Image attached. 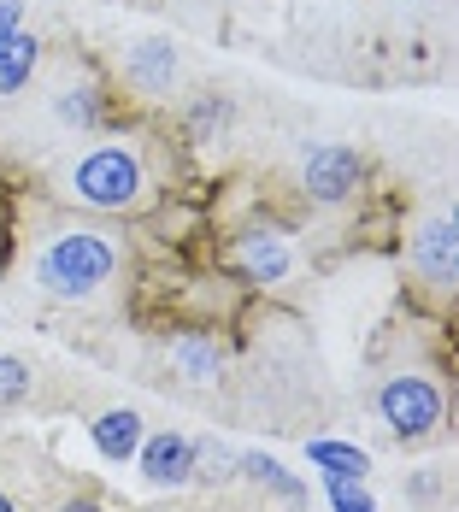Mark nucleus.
<instances>
[{
	"instance_id": "f257e3e1",
	"label": "nucleus",
	"mask_w": 459,
	"mask_h": 512,
	"mask_svg": "<svg viewBox=\"0 0 459 512\" xmlns=\"http://www.w3.org/2000/svg\"><path fill=\"white\" fill-rule=\"evenodd\" d=\"M124 259H130L124 236L106 224H53L30 254V277L48 301L89 307L124 277Z\"/></svg>"
},
{
	"instance_id": "f03ea898",
	"label": "nucleus",
	"mask_w": 459,
	"mask_h": 512,
	"mask_svg": "<svg viewBox=\"0 0 459 512\" xmlns=\"http://www.w3.org/2000/svg\"><path fill=\"white\" fill-rule=\"evenodd\" d=\"M53 189H59V201L83 206V212H142L159 195L148 148L136 136H101V142L77 148L53 171Z\"/></svg>"
},
{
	"instance_id": "7ed1b4c3",
	"label": "nucleus",
	"mask_w": 459,
	"mask_h": 512,
	"mask_svg": "<svg viewBox=\"0 0 459 512\" xmlns=\"http://www.w3.org/2000/svg\"><path fill=\"white\" fill-rule=\"evenodd\" d=\"M442 412H448V395H442V383L424 377V371H395V377L377 383V418H383L389 436H401V442L436 436Z\"/></svg>"
},
{
	"instance_id": "20e7f679",
	"label": "nucleus",
	"mask_w": 459,
	"mask_h": 512,
	"mask_svg": "<svg viewBox=\"0 0 459 512\" xmlns=\"http://www.w3.org/2000/svg\"><path fill=\"white\" fill-rule=\"evenodd\" d=\"M48 112L65 136H95L106 124V83L89 59H65L48 83Z\"/></svg>"
},
{
	"instance_id": "39448f33",
	"label": "nucleus",
	"mask_w": 459,
	"mask_h": 512,
	"mask_svg": "<svg viewBox=\"0 0 459 512\" xmlns=\"http://www.w3.org/2000/svg\"><path fill=\"white\" fill-rule=\"evenodd\" d=\"M365 189V154L354 142H318L301 159V195L312 206H348Z\"/></svg>"
},
{
	"instance_id": "423d86ee",
	"label": "nucleus",
	"mask_w": 459,
	"mask_h": 512,
	"mask_svg": "<svg viewBox=\"0 0 459 512\" xmlns=\"http://www.w3.org/2000/svg\"><path fill=\"white\" fill-rule=\"evenodd\" d=\"M230 277L236 283H248V289H277L289 271H295V242H289V230H277V224H254V230H242L236 242H230Z\"/></svg>"
},
{
	"instance_id": "0eeeda50",
	"label": "nucleus",
	"mask_w": 459,
	"mask_h": 512,
	"mask_svg": "<svg viewBox=\"0 0 459 512\" xmlns=\"http://www.w3.org/2000/svg\"><path fill=\"white\" fill-rule=\"evenodd\" d=\"M407 259L418 271V283H430L436 295H454L459 283V218L454 212H430L412 224V242H407Z\"/></svg>"
},
{
	"instance_id": "6e6552de",
	"label": "nucleus",
	"mask_w": 459,
	"mask_h": 512,
	"mask_svg": "<svg viewBox=\"0 0 459 512\" xmlns=\"http://www.w3.org/2000/svg\"><path fill=\"white\" fill-rule=\"evenodd\" d=\"M136 465H142V477H148L153 489H183V483H195V448H189L183 430H148L142 448H136Z\"/></svg>"
},
{
	"instance_id": "1a4fd4ad",
	"label": "nucleus",
	"mask_w": 459,
	"mask_h": 512,
	"mask_svg": "<svg viewBox=\"0 0 459 512\" xmlns=\"http://www.w3.org/2000/svg\"><path fill=\"white\" fill-rule=\"evenodd\" d=\"M165 365H171L183 383L206 389V383H218V377L230 371V348H224L218 336H206V330H183V336L165 342Z\"/></svg>"
},
{
	"instance_id": "9d476101",
	"label": "nucleus",
	"mask_w": 459,
	"mask_h": 512,
	"mask_svg": "<svg viewBox=\"0 0 459 512\" xmlns=\"http://www.w3.org/2000/svg\"><path fill=\"white\" fill-rule=\"evenodd\" d=\"M142 436H148V424H142L136 407H106L101 418L89 424V442H95V454H101L106 465H130L136 448H142Z\"/></svg>"
},
{
	"instance_id": "9b49d317",
	"label": "nucleus",
	"mask_w": 459,
	"mask_h": 512,
	"mask_svg": "<svg viewBox=\"0 0 459 512\" xmlns=\"http://www.w3.org/2000/svg\"><path fill=\"white\" fill-rule=\"evenodd\" d=\"M124 77H130L142 95H171V89H177V77H183V59H177V48H171V42L148 36V42H136V48H130V59H124Z\"/></svg>"
},
{
	"instance_id": "f8f14e48",
	"label": "nucleus",
	"mask_w": 459,
	"mask_h": 512,
	"mask_svg": "<svg viewBox=\"0 0 459 512\" xmlns=\"http://www.w3.org/2000/svg\"><path fill=\"white\" fill-rule=\"evenodd\" d=\"M230 124H236V101H230L224 89H201V95H189V106H183V136H189L195 148L224 142Z\"/></svg>"
},
{
	"instance_id": "ddd939ff",
	"label": "nucleus",
	"mask_w": 459,
	"mask_h": 512,
	"mask_svg": "<svg viewBox=\"0 0 459 512\" xmlns=\"http://www.w3.org/2000/svg\"><path fill=\"white\" fill-rule=\"evenodd\" d=\"M36 71H42V36H30V30L0 36V101L6 95H24Z\"/></svg>"
},
{
	"instance_id": "4468645a",
	"label": "nucleus",
	"mask_w": 459,
	"mask_h": 512,
	"mask_svg": "<svg viewBox=\"0 0 459 512\" xmlns=\"http://www.w3.org/2000/svg\"><path fill=\"white\" fill-rule=\"evenodd\" d=\"M236 477H248V483H259V489H271V495L289 501V507H306V483L283 460H271V454H236Z\"/></svg>"
},
{
	"instance_id": "2eb2a0df",
	"label": "nucleus",
	"mask_w": 459,
	"mask_h": 512,
	"mask_svg": "<svg viewBox=\"0 0 459 512\" xmlns=\"http://www.w3.org/2000/svg\"><path fill=\"white\" fill-rule=\"evenodd\" d=\"M306 460L318 465V477H342V483H365V471H371V454H365V448H354V442H330V436L306 442Z\"/></svg>"
},
{
	"instance_id": "dca6fc26",
	"label": "nucleus",
	"mask_w": 459,
	"mask_h": 512,
	"mask_svg": "<svg viewBox=\"0 0 459 512\" xmlns=\"http://www.w3.org/2000/svg\"><path fill=\"white\" fill-rule=\"evenodd\" d=\"M189 448H195V477H201V483L236 477V454H242V448H230V442H218V436H189Z\"/></svg>"
},
{
	"instance_id": "f3484780",
	"label": "nucleus",
	"mask_w": 459,
	"mask_h": 512,
	"mask_svg": "<svg viewBox=\"0 0 459 512\" xmlns=\"http://www.w3.org/2000/svg\"><path fill=\"white\" fill-rule=\"evenodd\" d=\"M30 395H36V371H30L18 354H0V412L24 407Z\"/></svg>"
},
{
	"instance_id": "a211bd4d",
	"label": "nucleus",
	"mask_w": 459,
	"mask_h": 512,
	"mask_svg": "<svg viewBox=\"0 0 459 512\" xmlns=\"http://www.w3.org/2000/svg\"><path fill=\"white\" fill-rule=\"evenodd\" d=\"M324 495H330V507H336V512H377V501H371V489H365V483L324 477Z\"/></svg>"
},
{
	"instance_id": "6ab92c4d",
	"label": "nucleus",
	"mask_w": 459,
	"mask_h": 512,
	"mask_svg": "<svg viewBox=\"0 0 459 512\" xmlns=\"http://www.w3.org/2000/svg\"><path fill=\"white\" fill-rule=\"evenodd\" d=\"M24 30V0H0V36Z\"/></svg>"
},
{
	"instance_id": "aec40b11",
	"label": "nucleus",
	"mask_w": 459,
	"mask_h": 512,
	"mask_svg": "<svg viewBox=\"0 0 459 512\" xmlns=\"http://www.w3.org/2000/svg\"><path fill=\"white\" fill-rule=\"evenodd\" d=\"M59 512H101V507H95L89 495H71V501H65V507H59Z\"/></svg>"
},
{
	"instance_id": "412c9836",
	"label": "nucleus",
	"mask_w": 459,
	"mask_h": 512,
	"mask_svg": "<svg viewBox=\"0 0 459 512\" xmlns=\"http://www.w3.org/2000/svg\"><path fill=\"white\" fill-rule=\"evenodd\" d=\"M0 512H18V501H12V495H6V489H0Z\"/></svg>"
}]
</instances>
